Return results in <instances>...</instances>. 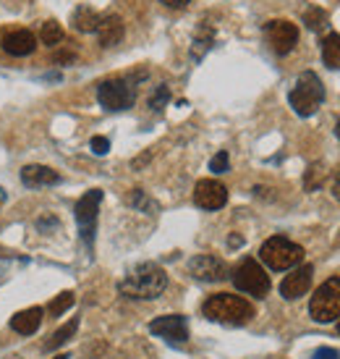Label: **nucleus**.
<instances>
[{
  "mask_svg": "<svg viewBox=\"0 0 340 359\" xmlns=\"http://www.w3.org/2000/svg\"><path fill=\"white\" fill-rule=\"evenodd\" d=\"M311 278H314V268L311 265H301V268L290 270V276H285L281 283V297L288 302L301 299L311 289Z\"/></svg>",
  "mask_w": 340,
  "mask_h": 359,
  "instance_id": "nucleus-13",
  "label": "nucleus"
},
{
  "mask_svg": "<svg viewBox=\"0 0 340 359\" xmlns=\"http://www.w3.org/2000/svg\"><path fill=\"white\" fill-rule=\"evenodd\" d=\"M228 244H230V247H233V250H236V247H241V244H243V236H239V233H233V236H230Z\"/></svg>",
  "mask_w": 340,
  "mask_h": 359,
  "instance_id": "nucleus-35",
  "label": "nucleus"
},
{
  "mask_svg": "<svg viewBox=\"0 0 340 359\" xmlns=\"http://www.w3.org/2000/svg\"><path fill=\"white\" fill-rule=\"evenodd\" d=\"M118 289L129 299H157L168 289V276L157 262H141L120 280Z\"/></svg>",
  "mask_w": 340,
  "mask_h": 359,
  "instance_id": "nucleus-1",
  "label": "nucleus"
},
{
  "mask_svg": "<svg viewBox=\"0 0 340 359\" xmlns=\"http://www.w3.org/2000/svg\"><path fill=\"white\" fill-rule=\"evenodd\" d=\"M338 333H340V323H338Z\"/></svg>",
  "mask_w": 340,
  "mask_h": 359,
  "instance_id": "nucleus-39",
  "label": "nucleus"
},
{
  "mask_svg": "<svg viewBox=\"0 0 340 359\" xmlns=\"http://www.w3.org/2000/svg\"><path fill=\"white\" fill-rule=\"evenodd\" d=\"M194 202H197V208H201V210H220V208H225V202H228V189L222 187L220 181L204 179V181H199L197 189H194Z\"/></svg>",
  "mask_w": 340,
  "mask_h": 359,
  "instance_id": "nucleus-12",
  "label": "nucleus"
},
{
  "mask_svg": "<svg viewBox=\"0 0 340 359\" xmlns=\"http://www.w3.org/2000/svg\"><path fill=\"white\" fill-rule=\"evenodd\" d=\"M69 307H73V294H71V291H63V294H58V297L50 302V315L52 318H60Z\"/></svg>",
  "mask_w": 340,
  "mask_h": 359,
  "instance_id": "nucleus-26",
  "label": "nucleus"
},
{
  "mask_svg": "<svg viewBox=\"0 0 340 359\" xmlns=\"http://www.w3.org/2000/svg\"><path fill=\"white\" fill-rule=\"evenodd\" d=\"M212 42H215V27H212L210 21H201L197 34H194V45H191V58L194 60H201L204 58V53L212 48Z\"/></svg>",
  "mask_w": 340,
  "mask_h": 359,
  "instance_id": "nucleus-19",
  "label": "nucleus"
},
{
  "mask_svg": "<svg viewBox=\"0 0 340 359\" xmlns=\"http://www.w3.org/2000/svg\"><path fill=\"white\" fill-rule=\"evenodd\" d=\"M311 359H340V351L330 349V346H320V349L311 354Z\"/></svg>",
  "mask_w": 340,
  "mask_h": 359,
  "instance_id": "nucleus-30",
  "label": "nucleus"
},
{
  "mask_svg": "<svg viewBox=\"0 0 340 359\" xmlns=\"http://www.w3.org/2000/svg\"><path fill=\"white\" fill-rule=\"evenodd\" d=\"M90 147H92V152H94V155H108V150H111V142L105 140V137H94Z\"/></svg>",
  "mask_w": 340,
  "mask_h": 359,
  "instance_id": "nucleus-29",
  "label": "nucleus"
},
{
  "mask_svg": "<svg viewBox=\"0 0 340 359\" xmlns=\"http://www.w3.org/2000/svg\"><path fill=\"white\" fill-rule=\"evenodd\" d=\"M52 60L60 63V66H63V63H73V60H76V53L73 50H58L55 55H52Z\"/></svg>",
  "mask_w": 340,
  "mask_h": 359,
  "instance_id": "nucleus-31",
  "label": "nucleus"
},
{
  "mask_svg": "<svg viewBox=\"0 0 340 359\" xmlns=\"http://www.w3.org/2000/svg\"><path fill=\"white\" fill-rule=\"evenodd\" d=\"M233 283L236 289L249 294V297H257V299H264L270 294V276L264 273L257 259H243L239 268L233 270Z\"/></svg>",
  "mask_w": 340,
  "mask_h": 359,
  "instance_id": "nucleus-6",
  "label": "nucleus"
},
{
  "mask_svg": "<svg viewBox=\"0 0 340 359\" xmlns=\"http://www.w3.org/2000/svg\"><path fill=\"white\" fill-rule=\"evenodd\" d=\"M309 315L317 323H332V320L340 318V278L325 280L320 289L314 291Z\"/></svg>",
  "mask_w": 340,
  "mask_h": 359,
  "instance_id": "nucleus-7",
  "label": "nucleus"
},
{
  "mask_svg": "<svg viewBox=\"0 0 340 359\" xmlns=\"http://www.w3.org/2000/svg\"><path fill=\"white\" fill-rule=\"evenodd\" d=\"M335 134H338V140H340V121H338V126H335Z\"/></svg>",
  "mask_w": 340,
  "mask_h": 359,
  "instance_id": "nucleus-38",
  "label": "nucleus"
},
{
  "mask_svg": "<svg viewBox=\"0 0 340 359\" xmlns=\"http://www.w3.org/2000/svg\"><path fill=\"white\" fill-rule=\"evenodd\" d=\"M228 168H230L228 152H218V155L210 160V170H212V173H228Z\"/></svg>",
  "mask_w": 340,
  "mask_h": 359,
  "instance_id": "nucleus-28",
  "label": "nucleus"
},
{
  "mask_svg": "<svg viewBox=\"0 0 340 359\" xmlns=\"http://www.w3.org/2000/svg\"><path fill=\"white\" fill-rule=\"evenodd\" d=\"M150 333L157 339H165L168 344H186L189 341V323L183 315H165L150 323Z\"/></svg>",
  "mask_w": 340,
  "mask_h": 359,
  "instance_id": "nucleus-10",
  "label": "nucleus"
},
{
  "mask_svg": "<svg viewBox=\"0 0 340 359\" xmlns=\"http://www.w3.org/2000/svg\"><path fill=\"white\" fill-rule=\"evenodd\" d=\"M322 60L327 69H340V34L330 32L322 40Z\"/></svg>",
  "mask_w": 340,
  "mask_h": 359,
  "instance_id": "nucleus-20",
  "label": "nucleus"
},
{
  "mask_svg": "<svg viewBox=\"0 0 340 359\" xmlns=\"http://www.w3.org/2000/svg\"><path fill=\"white\" fill-rule=\"evenodd\" d=\"M21 181H24V187H29V189H40V187L58 184L60 173L48 168V165H24V168H21Z\"/></svg>",
  "mask_w": 340,
  "mask_h": 359,
  "instance_id": "nucleus-16",
  "label": "nucleus"
},
{
  "mask_svg": "<svg viewBox=\"0 0 340 359\" xmlns=\"http://www.w3.org/2000/svg\"><path fill=\"white\" fill-rule=\"evenodd\" d=\"M304 24L311 32H325L327 29V13L322 8H317V6H311V8L304 11Z\"/></svg>",
  "mask_w": 340,
  "mask_h": 359,
  "instance_id": "nucleus-23",
  "label": "nucleus"
},
{
  "mask_svg": "<svg viewBox=\"0 0 340 359\" xmlns=\"http://www.w3.org/2000/svg\"><path fill=\"white\" fill-rule=\"evenodd\" d=\"M260 257L270 270H290L304 259V250L285 236H272L262 244Z\"/></svg>",
  "mask_w": 340,
  "mask_h": 359,
  "instance_id": "nucleus-5",
  "label": "nucleus"
},
{
  "mask_svg": "<svg viewBox=\"0 0 340 359\" xmlns=\"http://www.w3.org/2000/svg\"><path fill=\"white\" fill-rule=\"evenodd\" d=\"M168 102H170V90L165 87V84H160V87L150 95V108L152 110H162Z\"/></svg>",
  "mask_w": 340,
  "mask_h": 359,
  "instance_id": "nucleus-27",
  "label": "nucleus"
},
{
  "mask_svg": "<svg viewBox=\"0 0 340 359\" xmlns=\"http://www.w3.org/2000/svg\"><path fill=\"white\" fill-rule=\"evenodd\" d=\"M325 176H327L325 163H314V165H309V168H306V173H304V189H306V191L320 189L322 181H325Z\"/></svg>",
  "mask_w": 340,
  "mask_h": 359,
  "instance_id": "nucleus-22",
  "label": "nucleus"
},
{
  "mask_svg": "<svg viewBox=\"0 0 340 359\" xmlns=\"http://www.w3.org/2000/svg\"><path fill=\"white\" fill-rule=\"evenodd\" d=\"M189 273L197 280H204V283H215V280H222L228 276V268L220 257L215 255H197V257L189 259Z\"/></svg>",
  "mask_w": 340,
  "mask_h": 359,
  "instance_id": "nucleus-11",
  "label": "nucleus"
},
{
  "mask_svg": "<svg viewBox=\"0 0 340 359\" xmlns=\"http://www.w3.org/2000/svg\"><path fill=\"white\" fill-rule=\"evenodd\" d=\"M204 318L220 325H246L254 318V307L243 297L233 294H215L204 302Z\"/></svg>",
  "mask_w": 340,
  "mask_h": 359,
  "instance_id": "nucleus-2",
  "label": "nucleus"
},
{
  "mask_svg": "<svg viewBox=\"0 0 340 359\" xmlns=\"http://www.w3.org/2000/svg\"><path fill=\"white\" fill-rule=\"evenodd\" d=\"M129 205H131V208L141 210V212H150V215H155V212H157V202L150 200V197H147V191H141V189L131 191V194H129Z\"/></svg>",
  "mask_w": 340,
  "mask_h": 359,
  "instance_id": "nucleus-25",
  "label": "nucleus"
},
{
  "mask_svg": "<svg viewBox=\"0 0 340 359\" xmlns=\"http://www.w3.org/2000/svg\"><path fill=\"white\" fill-rule=\"evenodd\" d=\"M102 202V191L92 189L87 191L79 202H76V223H79V233L84 244L92 250L94 244V231H97V210H100Z\"/></svg>",
  "mask_w": 340,
  "mask_h": 359,
  "instance_id": "nucleus-8",
  "label": "nucleus"
},
{
  "mask_svg": "<svg viewBox=\"0 0 340 359\" xmlns=\"http://www.w3.org/2000/svg\"><path fill=\"white\" fill-rule=\"evenodd\" d=\"M332 197L340 200V165L335 168V173H332Z\"/></svg>",
  "mask_w": 340,
  "mask_h": 359,
  "instance_id": "nucleus-32",
  "label": "nucleus"
},
{
  "mask_svg": "<svg viewBox=\"0 0 340 359\" xmlns=\"http://www.w3.org/2000/svg\"><path fill=\"white\" fill-rule=\"evenodd\" d=\"M42 325V309L40 307H31V309H24L19 315H13L10 318V328L21 333V336H31V333H37V328Z\"/></svg>",
  "mask_w": 340,
  "mask_h": 359,
  "instance_id": "nucleus-17",
  "label": "nucleus"
},
{
  "mask_svg": "<svg viewBox=\"0 0 340 359\" xmlns=\"http://www.w3.org/2000/svg\"><path fill=\"white\" fill-rule=\"evenodd\" d=\"M40 40L45 42V45H50V48L52 45H60V42H63V27H60L55 19L45 21L40 29Z\"/></svg>",
  "mask_w": 340,
  "mask_h": 359,
  "instance_id": "nucleus-24",
  "label": "nucleus"
},
{
  "mask_svg": "<svg viewBox=\"0 0 340 359\" xmlns=\"http://www.w3.org/2000/svg\"><path fill=\"white\" fill-rule=\"evenodd\" d=\"M76 330H79V320H76V318H73V320H69V323H66V325H63V328H58V330H55V333H52V336H50V341H48V344H45V351L60 349V346H63V344H69V341L73 339V333H76Z\"/></svg>",
  "mask_w": 340,
  "mask_h": 359,
  "instance_id": "nucleus-21",
  "label": "nucleus"
},
{
  "mask_svg": "<svg viewBox=\"0 0 340 359\" xmlns=\"http://www.w3.org/2000/svg\"><path fill=\"white\" fill-rule=\"evenodd\" d=\"M150 158H152V152H144V155H141V158L134 160L131 165H134V168H141V165H144V163H147V160H150Z\"/></svg>",
  "mask_w": 340,
  "mask_h": 359,
  "instance_id": "nucleus-34",
  "label": "nucleus"
},
{
  "mask_svg": "<svg viewBox=\"0 0 340 359\" xmlns=\"http://www.w3.org/2000/svg\"><path fill=\"white\" fill-rule=\"evenodd\" d=\"M264 37L278 55H288L299 42V27L285 19H272L264 24Z\"/></svg>",
  "mask_w": 340,
  "mask_h": 359,
  "instance_id": "nucleus-9",
  "label": "nucleus"
},
{
  "mask_svg": "<svg viewBox=\"0 0 340 359\" xmlns=\"http://www.w3.org/2000/svg\"><path fill=\"white\" fill-rule=\"evenodd\" d=\"M162 6H168V8H186L191 0H160Z\"/></svg>",
  "mask_w": 340,
  "mask_h": 359,
  "instance_id": "nucleus-33",
  "label": "nucleus"
},
{
  "mask_svg": "<svg viewBox=\"0 0 340 359\" xmlns=\"http://www.w3.org/2000/svg\"><path fill=\"white\" fill-rule=\"evenodd\" d=\"M3 48L8 55H16V58H24V55H31L34 48H37V37L31 34L29 29H13L3 34Z\"/></svg>",
  "mask_w": 340,
  "mask_h": 359,
  "instance_id": "nucleus-14",
  "label": "nucleus"
},
{
  "mask_svg": "<svg viewBox=\"0 0 340 359\" xmlns=\"http://www.w3.org/2000/svg\"><path fill=\"white\" fill-rule=\"evenodd\" d=\"M147 79V69L131 76H113L100 81L97 87V100L105 110H129L136 102V84Z\"/></svg>",
  "mask_w": 340,
  "mask_h": 359,
  "instance_id": "nucleus-3",
  "label": "nucleus"
},
{
  "mask_svg": "<svg viewBox=\"0 0 340 359\" xmlns=\"http://www.w3.org/2000/svg\"><path fill=\"white\" fill-rule=\"evenodd\" d=\"M126 34V27H123V19L115 16V13H108L100 19V27H97V40H100L102 48H115Z\"/></svg>",
  "mask_w": 340,
  "mask_h": 359,
  "instance_id": "nucleus-15",
  "label": "nucleus"
},
{
  "mask_svg": "<svg viewBox=\"0 0 340 359\" xmlns=\"http://www.w3.org/2000/svg\"><path fill=\"white\" fill-rule=\"evenodd\" d=\"M52 359H71L69 354H58V357H52Z\"/></svg>",
  "mask_w": 340,
  "mask_h": 359,
  "instance_id": "nucleus-36",
  "label": "nucleus"
},
{
  "mask_svg": "<svg viewBox=\"0 0 340 359\" xmlns=\"http://www.w3.org/2000/svg\"><path fill=\"white\" fill-rule=\"evenodd\" d=\"M0 202H6V191L0 189Z\"/></svg>",
  "mask_w": 340,
  "mask_h": 359,
  "instance_id": "nucleus-37",
  "label": "nucleus"
},
{
  "mask_svg": "<svg viewBox=\"0 0 340 359\" xmlns=\"http://www.w3.org/2000/svg\"><path fill=\"white\" fill-rule=\"evenodd\" d=\"M288 102L301 118L314 116V113L320 110L322 102H325V87H322L320 76H317L314 71H304V74H299L296 87H293L288 95Z\"/></svg>",
  "mask_w": 340,
  "mask_h": 359,
  "instance_id": "nucleus-4",
  "label": "nucleus"
},
{
  "mask_svg": "<svg viewBox=\"0 0 340 359\" xmlns=\"http://www.w3.org/2000/svg\"><path fill=\"white\" fill-rule=\"evenodd\" d=\"M100 13L92 8V6H79V8L71 13V24H73V29L81 32V34H90V32H97L100 27Z\"/></svg>",
  "mask_w": 340,
  "mask_h": 359,
  "instance_id": "nucleus-18",
  "label": "nucleus"
}]
</instances>
